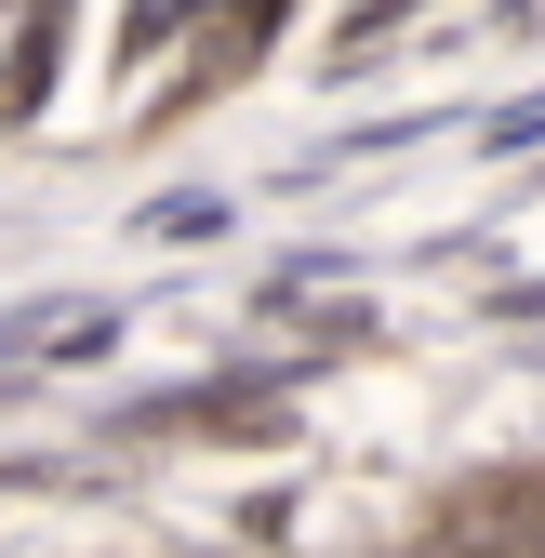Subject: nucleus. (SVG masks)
Instances as JSON below:
<instances>
[{"instance_id":"nucleus-1","label":"nucleus","mask_w":545,"mask_h":558,"mask_svg":"<svg viewBox=\"0 0 545 558\" xmlns=\"http://www.w3.org/2000/svg\"><path fill=\"white\" fill-rule=\"evenodd\" d=\"M465 558H506V545H465ZM519 558H532V545H519Z\"/></svg>"},{"instance_id":"nucleus-2","label":"nucleus","mask_w":545,"mask_h":558,"mask_svg":"<svg viewBox=\"0 0 545 558\" xmlns=\"http://www.w3.org/2000/svg\"><path fill=\"white\" fill-rule=\"evenodd\" d=\"M532 558H545V506H532Z\"/></svg>"}]
</instances>
